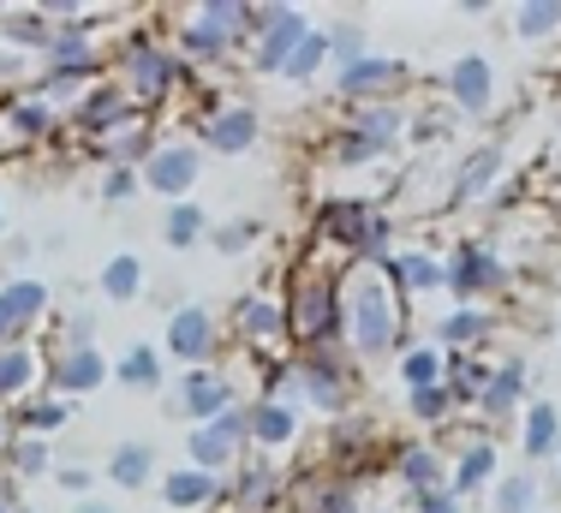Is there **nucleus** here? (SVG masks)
I'll return each instance as SVG.
<instances>
[{"label":"nucleus","mask_w":561,"mask_h":513,"mask_svg":"<svg viewBox=\"0 0 561 513\" xmlns=\"http://www.w3.org/2000/svg\"><path fill=\"white\" fill-rule=\"evenodd\" d=\"M507 31H514V43H550V36H561V0H519V7H507Z\"/></svg>","instance_id":"nucleus-42"},{"label":"nucleus","mask_w":561,"mask_h":513,"mask_svg":"<svg viewBox=\"0 0 561 513\" xmlns=\"http://www.w3.org/2000/svg\"><path fill=\"white\" fill-rule=\"evenodd\" d=\"M19 513H36V508H31V502H24V508H19Z\"/></svg>","instance_id":"nucleus-60"},{"label":"nucleus","mask_w":561,"mask_h":513,"mask_svg":"<svg viewBox=\"0 0 561 513\" xmlns=\"http://www.w3.org/2000/svg\"><path fill=\"white\" fill-rule=\"evenodd\" d=\"M519 454H526V466L561 460V407L556 400L538 395L526 412H519Z\"/></svg>","instance_id":"nucleus-29"},{"label":"nucleus","mask_w":561,"mask_h":513,"mask_svg":"<svg viewBox=\"0 0 561 513\" xmlns=\"http://www.w3.org/2000/svg\"><path fill=\"white\" fill-rule=\"evenodd\" d=\"M526 407H531V364H526V353H502L472 412L484 430H502V424H519Z\"/></svg>","instance_id":"nucleus-12"},{"label":"nucleus","mask_w":561,"mask_h":513,"mask_svg":"<svg viewBox=\"0 0 561 513\" xmlns=\"http://www.w3.org/2000/svg\"><path fill=\"white\" fill-rule=\"evenodd\" d=\"M400 383H407V395H419V388H436L448 376V353L436 341H407V353L394 358Z\"/></svg>","instance_id":"nucleus-41"},{"label":"nucleus","mask_w":561,"mask_h":513,"mask_svg":"<svg viewBox=\"0 0 561 513\" xmlns=\"http://www.w3.org/2000/svg\"><path fill=\"white\" fill-rule=\"evenodd\" d=\"M263 138V114L251 96H216L204 107V119H197V150L204 156H251Z\"/></svg>","instance_id":"nucleus-8"},{"label":"nucleus","mask_w":561,"mask_h":513,"mask_svg":"<svg viewBox=\"0 0 561 513\" xmlns=\"http://www.w3.org/2000/svg\"><path fill=\"white\" fill-rule=\"evenodd\" d=\"M239 400H245V395L233 388V371H221V364H204V371H180V376H173L162 412L173 418V424L197 430V424H216L227 407H239Z\"/></svg>","instance_id":"nucleus-6"},{"label":"nucleus","mask_w":561,"mask_h":513,"mask_svg":"<svg viewBox=\"0 0 561 513\" xmlns=\"http://www.w3.org/2000/svg\"><path fill=\"white\" fill-rule=\"evenodd\" d=\"M245 430H251V454H257V460H287V454L299 448V412L280 407V400L251 395L245 400Z\"/></svg>","instance_id":"nucleus-22"},{"label":"nucleus","mask_w":561,"mask_h":513,"mask_svg":"<svg viewBox=\"0 0 561 513\" xmlns=\"http://www.w3.org/2000/svg\"><path fill=\"white\" fill-rule=\"evenodd\" d=\"M543 513H550V508H543Z\"/></svg>","instance_id":"nucleus-61"},{"label":"nucleus","mask_w":561,"mask_h":513,"mask_svg":"<svg viewBox=\"0 0 561 513\" xmlns=\"http://www.w3.org/2000/svg\"><path fill=\"white\" fill-rule=\"evenodd\" d=\"M114 376V364L102 358V346H48L43 353V388L60 400H78V395H96L102 383Z\"/></svg>","instance_id":"nucleus-14"},{"label":"nucleus","mask_w":561,"mask_h":513,"mask_svg":"<svg viewBox=\"0 0 561 513\" xmlns=\"http://www.w3.org/2000/svg\"><path fill=\"white\" fill-rule=\"evenodd\" d=\"M138 168H102V180H96V197L102 204H131L138 197Z\"/></svg>","instance_id":"nucleus-51"},{"label":"nucleus","mask_w":561,"mask_h":513,"mask_svg":"<svg viewBox=\"0 0 561 513\" xmlns=\"http://www.w3.org/2000/svg\"><path fill=\"white\" fill-rule=\"evenodd\" d=\"M323 66H329V36H323V24H317V31L293 48V60L280 66V78H287V84H311V78H323Z\"/></svg>","instance_id":"nucleus-49"},{"label":"nucleus","mask_w":561,"mask_h":513,"mask_svg":"<svg viewBox=\"0 0 561 513\" xmlns=\"http://www.w3.org/2000/svg\"><path fill=\"white\" fill-rule=\"evenodd\" d=\"M55 310V287L43 275H12L0 281V346L31 341V329Z\"/></svg>","instance_id":"nucleus-17"},{"label":"nucleus","mask_w":561,"mask_h":513,"mask_svg":"<svg viewBox=\"0 0 561 513\" xmlns=\"http://www.w3.org/2000/svg\"><path fill=\"white\" fill-rule=\"evenodd\" d=\"M12 436H19V430H12V412L0 407V454H7V442H12Z\"/></svg>","instance_id":"nucleus-57"},{"label":"nucleus","mask_w":561,"mask_h":513,"mask_svg":"<svg viewBox=\"0 0 561 513\" xmlns=\"http://www.w3.org/2000/svg\"><path fill=\"white\" fill-rule=\"evenodd\" d=\"M72 513H114L108 502H96V495H90V502H72Z\"/></svg>","instance_id":"nucleus-58"},{"label":"nucleus","mask_w":561,"mask_h":513,"mask_svg":"<svg viewBox=\"0 0 561 513\" xmlns=\"http://www.w3.org/2000/svg\"><path fill=\"white\" fill-rule=\"evenodd\" d=\"M311 31H317V24H311V12H305V7H280L270 31H263L257 43L245 48V54H251L245 66H251V72H257V78H280V66L293 60V48H299V43H305V36H311Z\"/></svg>","instance_id":"nucleus-25"},{"label":"nucleus","mask_w":561,"mask_h":513,"mask_svg":"<svg viewBox=\"0 0 561 513\" xmlns=\"http://www.w3.org/2000/svg\"><path fill=\"white\" fill-rule=\"evenodd\" d=\"M263 400H280V407H311L317 418L341 424L358 407V364L346 353H287L263 383Z\"/></svg>","instance_id":"nucleus-2"},{"label":"nucleus","mask_w":561,"mask_h":513,"mask_svg":"<svg viewBox=\"0 0 561 513\" xmlns=\"http://www.w3.org/2000/svg\"><path fill=\"white\" fill-rule=\"evenodd\" d=\"M377 215H382L377 197H358V192L323 197V204H317V251H335V269H353V256L365 246Z\"/></svg>","instance_id":"nucleus-7"},{"label":"nucleus","mask_w":561,"mask_h":513,"mask_svg":"<svg viewBox=\"0 0 561 513\" xmlns=\"http://www.w3.org/2000/svg\"><path fill=\"white\" fill-rule=\"evenodd\" d=\"M280 490H287L280 466L245 454V460L221 478V508H233V513H280Z\"/></svg>","instance_id":"nucleus-16"},{"label":"nucleus","mask_w":561,"mask_h":513,"mask_svg":"<svg viewBox=\"0 0 561 513\" xmlns=\"http://www.w3.org/2000/svg\"><path fill=\"white\" fill-rule=\"evenodd\" d=\"M514 287V263L502 256L496 239H460L448 251V293L454 305H496Z\"/></svg>","instance_id":"nucleus-5"},{"label":"nucleus","mask_w":561,"mask_h":513,"mask_svg":"<svg viewBox=\"0 0 561 513\" xmlns=\"http://www.w3.org/2000/svg\"><path fill=\"white\" fill-rule=\"evenodd\" d=\"M412 513H466V502L454 490H424V495H412Z\"/></svg>","instance_id":"nucleus-54"},{"label":"nucleus","mask_w":561,"mask_h":513,"mask_svg":"<svg viewBox=\"0 0 561 513\" xmlns=\"http://www.w3.org/2000/svg\"><path fill=\"white\" fill-rule=\"evenodd\" d=\"M156 490H162V502L173 513L221 508V478H209V471H197V466H168L162 478H156Z\"/></svg>","instance_id":"nucleus-30"},{"label":"nucleus","mask_w":561,"mask_h":513,"mask_svg":"<svg viewBox=\"0 0 561 513\" xmlns=\"http://www.w3.org/2000/svg\"><path fill=\"white\" fill-rule=\"evenodd\" d=\"M126 114H138V102H131L126 90L114 84V72H102L96 84H90L84 96H78V107H72V114H66V132L90 144V138H102L108 126H119Z\"/></svg>","instance_id":"nucleus-23"},{"label":"nucleus","mask_w":561,"mask_h":513,"mask_svg":"<svg viewBox=\"0 0 561 513\" xmlns=\"http://www.w3.org/2000/svg\"><path fill=\"white\" fill-rule=\"evenodd\" d=\"M66 424H72V400L48 395V388L12 407V430H24V436H55V430H66Z\"/></svg>","instance_id":"nucleus-40"},{"label":"nucleus","mask_w":561,"mask_h":513,"mask_svg":"<svg viewBox=\"0 0 561 513\" xmlns=\"http://www.w3.org/2000/svg\"><path fill=\"white\" fill-rule=\"evenodd\" d=\"M443 90H448V107H454V114L484 119L490 107H496V66H490V54H478V48H472V54H454Z\"/></svg>","instance_id":"nucleus-20"},{"label":"nucleus","mask_w":561,"mask_h":513,"mask_svg":"<svg viewBox=\"0 0 561 513\" xmlns=\"http://www.w3.org/2000/svg\"><path fill=\"white\" fill-rule=\"evenodd\" d=\"M156 144H162V138H156V114H150V107H138V114H126L119 126L102 132V138H90L84 150H90L96 168H144V156H150Z\"/></svg>","instance_id":"nucleus-19"},{"label":"nucleus","mask_w":561,"mask_h":513,"mask_svg":"<svg viewBox=\"0 0 561 513\" xmlns=\"http://www.w3.org/2000/svg\"><path fill=\"white\" fill-rule=\"evenodd\" d=\"M162 353L180 364V371H204V364H221V317L209 305L185 299L168 310L162 329Z\"/></svg>","instance_id":"nucleus-9"},{"label":"nucleus","mask_w":561,"mask_h":513,"mask_svg":"<svg viewBox=\"0 0 561 513\" xmlns=\"http://www.w3.org/2000/svg\"><path fill=\"white\" fill-rule=\"evenodd\" d=\"M341 305H346V358L353 364H382L407 353V299L382 269L353 263L341 275Z\"/></svg>","instance_id":"nucleus-1"},{"label":"nucleus","mask_w":561,"mask_h":513,"mask_svg":"<svg viewBox=\"0 0 561 513\" xmlns=\"http://www.w3.org/2000/svg\"><path fill=\"white\" fill-rule=\"evenodd\" d=\"M48 36H55V24H48L36 7H7V12H0V48H12V54H31V60H43Z\"/></svg>","instance_id":"nucleus-37"},{"label":"nucleus","mask_w":561,"mask_h":513,"mask_svg":"<svg viewBox=\"0 0 561 513\" xmlns=\"http://www.w3.org/2000/svg\"><path fill=\"white\" fill-rule=\"evenodd\" d=\"M209 215H204V204H168V215H162V239H168V251H192V246H204L209 239Z\"/></svg>","instance_id":"nucleus-43"},{"label":"nucleus","mask_w":561,"mask_h":513,"mask_svg":"<svg viewBox=\"0 0 561 513\" xmlns=\"http://www.w3.org/2000/svg\"><path fill=\"white\" fill-rule=\"evenodd\" d=\"M36 383H43V353H36L31 341L0 346V407H19V400H31Z\"/></svg>","instance_id":"nucleus-33"},{"label":"nucleus","mask_w":561,"mask_h":513,"mask_svg":"<svg viewBox=\"0 0 561 513\" xmlns=\"http://www.w3.org/2000/svg\"><path fill=\"white\" fill-rule=\"evenodd\" d=\"M36 12H43V19L55 24V31H60V24H78V19H90V7H84V0H36Z\"/></svg>","instance_id":"nucleus-53"},{"label":"nucleus","mask_w":561,"mask_h":513,"mask_svg":"<svg viewBox=\"0 0 561 513\" xmlns=\"http://www.w3.org/2000/svg\"><path fill=\"white\" fill-rule=\"evenodd\" d=\"M96 287H102V299H108V305H138L144 287H150V269H144L138 251H114L108 263L96 269Z\"/></svg>","instance_id":"nucleus-35"},{"label":"nucleus","mask_w":561,"mask_h":513,"mask_svg":"<svg viewBox=\"0 0 561 513\" xmlns=\"http://www.w3.org/2000/svg\"><path fill=\"white\" fill-rule=\"evenodd\" d=\"M382 156H389V150H382V144H370L365 132H353V126H335L323 138V161H329V168H346V173L370 168V161H382Z\"/></svg>","instance_id":"nucleus-44"},{"label":"nucleus","mask_w":561,"mask_h":513,"mask_svg":"<svg viewBox=\"0 0 561 513\" xmlns=\"http://www.w3.org/2000/svg\"><path fill=\"white\" fill-rule=\"evenodd\" d=\"M55 483L72 502H90V466H55Z\"/></svg>","instance_id":"nucleus-55"},{"label":"nucleus","mask_w":561,"mask_h":513,"mask_svg":"<svg viewBox=\"0 0 561 513\" xmlns=\"http://www.w3.org/2000/svg\"><path fill=\"white\" fill-rule=\"evenodd\" d=\"M114 383L131 388V395H168V353L150 341H131L114 358Z\"/></svg>","instance_id":"nucleus-32"},{"label":"nucleus","mask_w":561,"mask_h":513,"mask_svg":"<svg viewBox=\"0 0 561 513\" xmlns=\"http://www.w3.org/2000/svg\"><path fill=\"white\" fill-rule=\"evenodd\" d=\"M556 466H561V460H556Z\"/></svg>","instance_id":"nucleus-62"},{"label":"nucleus","mask_w":561,"mask_h":513,"mask_svg":"<svg viewBox=\"0 0 561 513\" xmlns=\"http://www.w3.org/2000/svg\"><path fill=\"white\" fill-rule=\"evenodd\" d=\"M496 334H502V310L496 305H454V310L436 317L431 341L443 346V353H484Z\"/></svg>","instance_id":"nucleus-24"},{"label":"nucleus","mask_w":561,"mask_h":513,"mask_svg":"<svg viewBox=\"0 0 561 513\" xmlns=\"http://www.w3.org/2000/svg\"><path fill=\"white\" fill-rule=\"evenodd\" d=\"M389 466H394L400 490H412V495H424V490H448V448H443V442H424V436L394 442Z\"/></svg>","instance_id":"nucleus-27"},{"label":"nucleus","mask_w":561,"mask_h":513,"mask_svg":"<svg viewBox=\"0 0 561 513\" xmlns=\"http://www.w3.org/2000/svg\"><path fill=\"white\" fill-rule=\"evenodd\" d=\"M507 173V150L496 138L490 144H472L460 161H454V180H448V204H484L496 192V180Z\"/></svg>","instance_id":"nucleus-26"},{"label":"nucleus","mask_w":561,"mask_h":513,"mask_svg":"<svg viewBox=\"0 0 561 513\" xmlns=\"http://www.w3.org/2000/svg\"><path fill=\"white\" fill-rule=\"evenodd\" d=\"M114 84L126 90L138 107L162 114L168 96L197 90V72L180 60V54H173V43H162L156 31H138V36H126V48L114 54Z\"/></svg>","instance_id":"nucleus-4"},{"label":"nucleus","mask_w":561,"mask_h":513,"mask_svg":"<svg viewBox=\"0 0 561 513\" xmlns=\"http://www.w3.org/2000/svg\"><path fill=\"white\" fill-rule=\"evenodd\" d=\"M407 412H412V424L443 430V424H454V418H460V400H454L448 383H436V388H419V395H407Z\"/></svg>","instance_id":"nucleus-48"},{"label":"nucleus","mask_w":561,"mask_h":513,"mask_svg":"<svg viewBox=\"0 0 561 513\" xmlns=\"http://www.w3.org/2000/svg\"><path fill=\"white\" fill-rule=\"evenodd\" d=\"M60 126H66V114L48 96H36V84L19 90V96H0V144H7V150H36V144H48Z\"/></svg>","instance_id":"nucleus-15"},{"label":"nucleus","mask_w":561,"mask_h":513,"mask_svg":"<svg viewBox=\"0 0 561 513\" xmlns=\"http://www.w3.org/2000/svg\"><path fill=\"white\" fill-rule=\"evenodd\" d=\"M204 150H197V138H162L150 156H144V168H138V180H144V192H156V197H168V204H185L192 197V185L204 180Z\"/></svg>","instance_id":"nucleus-11"},{"label":"nucleus","mask_w":561,"mask_h":513,"mask_svg":"<svg viewBox=\"0 0 561 513\" xmlns=\"http://www.w3.org/2000/svg\"><path fill=\"white\" fill-rule=\"evenodd\" d=\"M490 508H496V513H543V483H538V471H507V478H496Z\"/></svg>","instance_id":"nucleus-45"},{"label":"nucleus","mask_w":561,"mask_h":513,"mask_svg":"<svg viewBox=\"0 0 561 513\" xmlns=\"http://www.w3.org/2000/svg\"><path fill=\"white\" fill-rule=\"evenodd\" d=\"M60 346H96V310L78 305L60 317Z\"/></svg>","instance_id":"nucleus-52"},{"label":"nucleus","mask_w":561,"mask_h":513,"mask_svg":"<svg viewBox=\"0 0 561 513\" xmlns=\"http://www.w3.org/2000/svg\"><path fill=\"white\" fill-rule=\"evenodd\" d=\"M496 466H502V448L490 430H478V436H454V454H448V490L460 495H490L496 490Z\"/></svg>","instance_id":"nucleus-18"},{"label":"nucleus","mask_w":561,"mask_h":513,"mask_svg":"<svg viewBox=\"0 0 561 513\" xmlns=\"http://www.w3.org/2000/svg\"><path fill=\"white\" fill-rule=\"evenodd\" d=\"M400 84H412V66L394 60V54H377V48H370L365 60H353V66H341V72H329V90H335L341 107L382 102V96H394Z\"/></svg>","instance_id":"nucleus-13"},{"label":"nucleus","mask_w":561,"mask_h":513,"mask_svg":"<svg viewBox=\"0 0 561 513\" xmlns=\"http://www.w3.org/2000/svg\"><path fill=\"white\" fill-rule=\"evenodd\" d=\"M239 460H245V448H233V442H221L209 424L185 430V466L209 471V478H227V471H233Z\"/></svg>","instance_id":"nucleus-39"},{"label":"nucleus","mask_w":561,"mask_h":513,"mask_svg":"<svg viewBox=\"0 0 561 513\" xmlns=\"http://www.w3.org/2000/svg\"><path fill=\"white\" fill-rule=\"evenodd\" d=\"M382 275L394 281V293L400 299H436V293H448V251H436V246H400L394 251V263L382 269Z\"/></svg>","instance_id":"nucleus-21"},{"label":"nucleus","mask_w":561,"mask_h":513,"mask_svg":"<svg viewBox=\"0 0 561 513\" xmlns=\"http://www.w3.org/2000/svg\"><path fill=\"white\" fill-rule=\"evenodd\" d=\"M192 19L204 24V31H216L221 43L251 48V0H197Z\"/></svg>","instance_id":"nucleus-38"},{"label":"nucleus","mask_w":561,"mask_h":513,"mask_svg":"<svg viewBox=\"0 0 561 513\" xmlns=\"http://www.w3.org/2000/svg\"><path fill=\"white\" fill-rule=\"evenodd\" d=\"M0 239H7V209H0Z\"/></svg>","instance_id":"nucleus-59"},{"label":"nucleus","mask_w":561,"mask_h":513,"mask_svg":"<svg viewBox=\"0 0 561 513\" xmlns=\"http://www.w3.org/2000/svg\"><path fill=\"white\" fill-rule=\"evenodd\" d=\"M341 126H353V132H365L370 144H382V150H400V144L412 138V102H400V96H382V102H358V107H346L341 114Z\"/></svg>","instance_id":"nucleus-28"},{"label":"nucleus","mask_w":561,"mask_h":513,"mask_svg":"<svg viewBox=\"0 0 561 513\" xmlns=\"http://www.w3.org/2000/svg\"><path fill=\"white\" fill-rule=\"evenodd\" d=\"M280 305H287V353H346L341 275L329 263L305 256L280 287Z\"/></svg>","instance_id":"nucleus-3"},{"label":"nucleus","mask_w":561,"mask_h":513,"mask_svg":"<svg viewBox=\"0 0 561 513\" xmlns=\"http://www.w3.org/2000/svg\"><path fill=\"white\" fill-rule=\"evenodd\" d=\"M454 12H466V19H484V12H496V7H490V0H460Z\"/></svg>","instance_id":"nucleus-56"},{"label":"nucleus","mask_w":561,"mask_h":513,"mask_svg":"<svg viewBox=\"0 0 561 513\" xmlns=\"http://www.w3.org/2000/svg\"><path fill=\"white\" fill-rule=\"evenodd\" d=\"M227 329H233V341L245 346V353L270 358V353L287 346V305H280V293L251 287V293H239V299L227 305Z\"/></svg>","instance_id":"nucleus-10"},{"label":"nucleus","mask_w":561,"mask_h":513,"mask_svg":"<svg viewBox=\"0 0 561 513\" xmlns=\"http://www.w3.org/2000/svg\"><path fill=\"white\" fill-rule=\"evenodd\" d=\"M108 483L114 490H150L156 483V442H144V436H126V442H114V454H108Z\"/></svg>","instance_id":"nucleus-34"},{"label":"nucleus","mask_w":561,"mask_h":513,"mask_svg":"<svg viewBox=\"0 0 561 513\" xmlns=\"http://www.w3.org/2000/svg\"><path fill=\"white\" fill-rule=\"evenodd\" d=\"M323 36H329V72H341V66H353V60H365L370 54V36H365V19H329L323 24Z\"/></svg>","instance_id":"nucleus-47"},{"label":"nucleus","mask_w":561,"mask_h":513,"mask_svg":"<svg viewBox=\"0 0 561 513\" xmlns=\"http://www.w3.org/2000/svg\"><path fill=\"white\" fill-rule=\"evenodd\" d=\"M257 239H263V221H257V215H233V221H216V227H209V251H221V256H245Z\"/></svg>","instance_id":"nucleus-50"},{"label":"nucleus","mask_w":561,"mask_h":513,"mask_svg":"<svg viewBox=\"0 0 561 513\" xmlns=\"http://www.w3.org/2000/svg\"><path fill=\"white\" fill-rule=\"evenodd\" d=\"M490 371H496V364H484L478 353H448V376H443V383L454 388V400H460V412H472V407H478V395H484Z\"/></svg>","instance_id":"nucleus-46"},{"label":"nucleus","mask_w":561,"mask_h":513,"mask_svg":"<svg viewBox=\"0 0 561 513\" xmlns=\"http://www.w3.org/2000/svg\"><path fill=\"white\" fill-rule=\"evenodd\" d=\"M55 471V442L48 436H12L7 442V454H0V478H12V483H36V478H48Z\"/></svg>","instance_id":"nucleus-36"},{"label":"nucleus","mask_w":561,"mask_h":513,"mask_svg":"<svg viewBox=\"0 0 561 513\" xmlns=\"http://www.w3.org/2000/svg\"><path fill=\"white\" fill-rule=\"evenodd\" d=\"M173 54H180V60L192 66L197 78H204V72H221V66H233V54H239V48H233V43H221L216 31H204V24H197L192 12H185V19L173 24Z\"/></svg>","instance_id":"nucleus-31"}]
</instances>
